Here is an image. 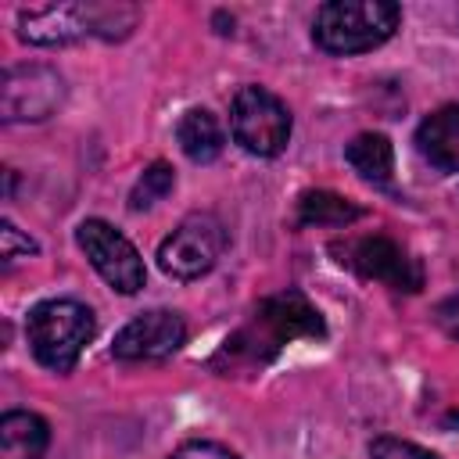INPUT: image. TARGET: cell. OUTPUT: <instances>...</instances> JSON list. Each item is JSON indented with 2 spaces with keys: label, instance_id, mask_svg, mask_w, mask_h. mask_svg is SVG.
<instances>
[{
  "label": "cell",
  "instance_id": "obj_5",
  "mask_svg": "<svg viewBox=\"0 0 459 459\" xmlns=\"http://www.w3.org/2000/svg\"><path fill=\"white\" fill-rule=\"evenodd\" d=\"M233 140L258 158H276L290 140V111L265 86H240L230 104Z\"/></svg>",
  "mask_w": 459,
  "mask_h": 459
},
{
  "label": "cell",
  "instance_id": "obj_2",
  "mask_svg": "<svg viewBox=\"0 0 459 459\" xmlns=\"http://www.w3.org/2000/svg\"><path fill=\"white\" fill-rule=\"evenodd\" d=\"M402 22V7L387 0H330L316 11L312 39L319 50L348 57L366 54L394 36Z\"/></svg>",
  "mask_w": 459,
  "mask_h": 459
},
{
  "label": "cell",
  "instance_id": "obj_16",
  "mask_svg": "<svg viewBox=\"0 0 459 459\" xmlns=\"http://www.w3.org/2000/svg\"><path fill=\"white\" fill-rule=\"evenodd\" d=\"M172 183H176V172H172L169 161H154V165H147L143 176L136 179L133 194H129V208H133V212L154 208L158 201H165V194L172 190Z\"/></svg>",
  "mask_w": 459,
  "mask_h": 459
},
{
  "label": "cell",
  "instance_id": "obj_9",
  "mask_svg": "<svg viewBox=\"0 0 459 459\" xmlns=\"http://www.w3.org/2000/svg\"><path fill=\"white\" fill-rule=\"evenodd\" d=\"M65 100V79L47 65H11L0 82L4 122H39Z\"/></svg>",
  "mask_w": 459,
  "mask_h": 459
},
{
  "label": "cell",
  "instance_id": "obj_17",
  "mask_svg": "<svg viewBox=\"0 0 459 459\" xmlns=\"http://www.w3.org/2000/svg\"><path fill=\"white\" fill-rule=\"evenodd\" d=\"M369 455H373V459H437V455L427 452L423 445L405 441V437H391V434L373 437V441H369Z\"/></svg>",
  "mask_w": 459,
  "mask_h": 459
},
{
  "label": "cell",
  "instance_id": "obj_13",
  "mask_svg": "<svg viewBox=\"0 0 459 459\" xmlns=\"http://www.w3.org/2000/svg\"><path fill=\"white\" fill-rule=\"evenodd\" d=\"M176 140H179V151H183L190 161H197V165L215 161V158L222 154V143H226L222 126H219V118H215L208 108H190V111H183V118L176 122Z\"/></svg>",
  "mask_w": 459,
  "mask_h": 459
},
{
  "label": "cell",
  "instance_id": "obj_4",
  "mask_svg": "<svg viewBox=\"0 0 459 459\" xmlns=\"http://www.w3.org/2000/svg\"><path fill=\"white\" fill-rule=\"evenodd\" d=\"M93 330H97L93 312L75 298L39 301L25 319V337H29V348H32L36 362L54 369V373L75 369V362H79L82 348L90 344Z\"/></svg>",
  "mask_w": 459,
  "mask_h": 459
},
{
  "label": "cell",
  "instance_id": "obj_20",
  "mask_svg": "<svg viewBox=\"0 0 459 459\" xmlns=\"http://www.w3.org/2000/svg\"><path fill=\"white\" fill-rule=\"evenodd\" d=\"M434 323L441 326V333H445V337L459 341V294L445 298V301L434 308Z\"/></svg>",
  "mask_w": 459,
  "mask_h": 459
},
{
  "label": "cell",
  "instance_id": "obj_11",
  "mask_svg": "<svg viewBox=\"0 0 459 459\" xmlns=\"http://www.w3.org/2000/svg\"><path fill=\"white\" fill-rule=\"evenodd\" d=\"M416 147L434 169L459 172V104L430 111L416 129Z\"/></svg>",
  "mask_w": 459,
  "mask_h": 459
},
{
  "label": "cell",
  "instance_id": "obj_12",
  "mask_svg": "<svg viewBox=\"0 0 459 459\" xmlns=\"http://www.w3.org/2000/svg\"><path fill=\"white\" fill-rule=\"evenodd\" d=\"M50 445L47 420L25 409L0 416V459H43Z\"/></svg>",
  "mask_w": 459,
  "mask_h": 459
},
{
  "label": "cell",
  "instance_id": "obj_19",
  "mask_svg": "<svg viewBox=\"0 0 459 459\" xmlns=\"http://www.w3.org/2000/svg\"><path fill=\"white\" fill-rule=\"evenodd\" d=\"M0 237H4V262L11 265L18 255H36V240H29V237H22L18 233V226L11 222V219H4V226H0Z\"/></svg>",
  "mask_w": 459,
  "mask_h": 459
},
{
  "label": "cell",
  "instance_id": "obj_6",
  "mask_svg": "<svg viewBox=\"0 0 459 459\" xmlns=\"http://www.w3.org/2000/svg\"><path fill=\"white\" fill-rule=\"evenodd\" d=\"M222 251H226V226L219 222V215L194 212L158 244V265L172 280H197L215 269Z\"/></svg>",
  "mask_w": 459,
  "mask_h": 459
},
{
  "label": "cell",
  "instance_id": "obj_7",
  "mask_svg": "<svg viewBox=\"0 0 459 459\" xmlns=\"http://www.w3.org/2000/svg\"><path fill=\"white\" fill-rule=\"evenodd\" d=\"M330 251L337 255L341 265L355 269L362 280H377V283H387L391 290H405V294H416L423 287L420 262L398 240H391L384 233L348 237L344 244H333Z\"/></svg>",
  "mask_w": 459,
  "mask_h": 459
},
{
  "label": "cell",
  "instance_id": "obj_10",
  "mask_svg": "<svg viewBox=\"0 0 459 459\" xmlns=\"http://www.w3.org/2000/svg\"><path fill=\"white\" fill-rule=\"evenodd\" d=\"M186 341V323L179 312L151 308L133 316L111 341V355L122 362H154L179 351Z\"/></svg>",
  "mask_w": 459,
  "mask_h": 459
},
{
  "label": "cell",
  "instance_id": "obj_15",
  "mask_svg": "<svg viewBox=\"0 0 459 459\" xmlns=\"http://www.w3.org/2000/svg\"><path fill=\"white\" fill-rule=\"evenodd\" d=\"M344 158L366 183H377V186H384L394 172V147L384 133H359L344 147Z\"/></svg>",
  "mask_w": 459,
  "mask_h": 459
},
{
  "label": "cell",
  "instance_id": "obj_3",
  "mask_svg": "<svg viewBox=\"0 0 459 459\" xmlns=\"http://www.w3.org/2000/svg\"><path fill=\"white\" fill-rule=\"evenodd\" d=\"M133 22L136 11L122 4H47L18 14V36L36 47H65L82 36H126Z\"/></svg>",
  "mask_w": 459,
  "mask_h": 459
},
{
  "label": "cell",
  "instance_id": "obj_14",
  "mask_svg": "<svg viewBox=\"0 0 459 459\" xmlns=\"http://www.w3.org/2000/svg\"><path fill=\"white\" fill-rule=\"evenodd\" d=\"M362 219V208L333 190H305L294 204V226H348Z\"/></svg>",
  "mask_w": 459,
  "mask_h": 459
},
{
  "label": "cell",
  "instance_id": "obj_1",
  "mask_svg": "<svg viewBox=\"0 0 459 459\" xmlns=\"http://www.w3.org/2000/svg\"><path fill=\"white\" fill-rule=\"evenodd\" d=\"M323 316L319 308L301 294V290H280L265 301H258L255 316L233 333L226 337V344L215 355V366L222 373H237V369H262L283 344L298 341V337H323Z\"/></svg>",
  "mask_w": 459,
  "mask_h": 459
},
{
  "label": "cell",
  "instance_id": "obj_8",
  "mask_svg": "<svg viewBox=\"0 0 459 459\" xmlns=\"http://www.w3.org/2000/svg\"><path fill=\"white\" fill-rule=\"evenodd\" d=\"M75 244L82 247V255L90 258V265L100 273V280L108 287H115L118 294H136L147 280L143 258L133 247V240L126 233H118L111 222L104 219H82L75 230Z\"/></svg>",
  "mask_w": 459,
  "mask_h": 459
},
{
  "label": "cell",
  "instance_id": "obj_18",
  "mask_svg": "<svg viewBox=\"0 0 459 459\" xmlns=\"http://www.w3.org/2000/svg\"><path fill=\"white\" fill-rule=\"evenodd\" d=\"M169 459H240V455L219 441H183Z\"/></svg>",
  "mask_w": 459,
  "mask_h": 459
}]
</instances>
